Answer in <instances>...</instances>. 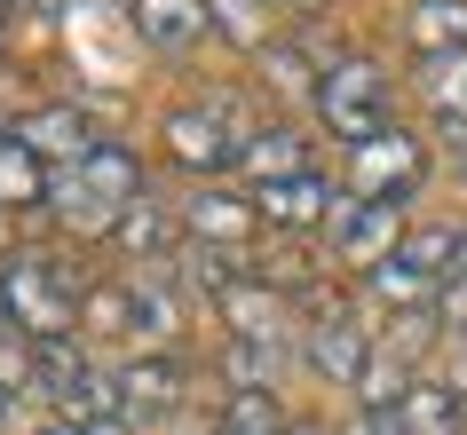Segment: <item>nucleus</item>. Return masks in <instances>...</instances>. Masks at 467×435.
<instances>
[{
  "label": "nucleus",
  "mask_w": 467,
  "mask_h": 435,
  "mask_svg": "<svg viewBox=\"0 0 467 435\" xmlns=\"http://www.w3.org/2000/svg\"><path fill=\"white\" fill-rule=\"evenodd\" d=\"M214 25L238 40V48H262V0H214Z\"/></svg>",
  "instance_id": "cd10ccee"
},
{
  "label": "nucleus",
  "mask_w": 467,
  "mask_h": 435,
  "mask_svg": "<svg viewBox=\"0 0 467 435\" xmlns=\"http://www.w3.org/2000/svg\"><path fill=\"white\" fill-rule=\"evenodd\" d=\"M214 32V0H135V40L150 56H182Z\"/></svg>",
  "instance_id": "6e6552de"
},
{
  "label": "nucleus",
  "mask_w": 467,
  "mask_h": 435,
  "mask_svg": "<svg viewBox=\"0 0 467 435\" xmlns=\"http://www.w3.org/2000/svg\"><path fill=\"white\" fill-rule=\"evenodd\" d=\"M182 214H191V245H222V254H238L254 238V222H262L246 198H230V191H198Z\"/></svg>",
  "instance_id": "f8f14e48"
},
{
  "label": "nucleus",
  "mask_w": 467,
  "mask_h": 435,
  "mask_svg": "<svg viewBox=\"0 0 467 435\" xmlns=\"http://www.w3.org/2000/svg\"><path fill=\"white\" fill-rule=\"evenodd\" d=\"M436 325H443V340H460V348H467V269L436 293Z\"/></svg>",
  "instance_id": "c85d7f7f"
},
{
  "label": "nucleus",
  "mask_w": 467,
  "mask_h": 435,
  "mask_svg": "<svg viewBox=\"0 0 467 435\" xmlns=\"http://www.w3.org/2000/svg\"><path fill=\"white\" fill-rule=\"evenodd\" d=\"M254 214L270 222V230H285V238L294 230H325L333 222V191H325L317 174H285V182H262L254 191Z\"/></svg>",
  "instance_id": "1a4fd4ad"
},
{
  "label": "nucleus",
  "mask_w": 467,
  "mask_h": 435,
  "mask_svg": "<svg viewBox=\"0 0 467 435\" xmlns=\"http://www.w3.org/2000/svg\"><path fill=\"white\" fill-rule=\"evenodd\" d=\"M389 111H396V96H389V79H380V64H341V72L317 79V119L348 150L372 143V135H389Z\"/></svg>",
  "instance_id": "7ed1b4c3"
},
{
  "label": "nucleus",
  "mask_w": 467,
  "mask_h": 435,
  "mask_svg": "<svg viewBox=\"0 0 467 435\" xmlns=\"http://www.w3.org/2000/svg\"><path fill=\"white\" fill-rule=\"evenodd\" d=\"M404 40H412L428 64H436V56H460L467 48V0H412V8H404Z\"/></svg>",
  "instance_id": "dca6fc26"
},
{
  "label": "nucleus",
  "mask_w": 467,
  "mask_h": 435,
  "mask_svg": "<svg viewBox=\"0 0 467 435\" xmlns=\"http://www.w3.org/2000/svg\"><path fill=\"white\" fill-rule=\"evenodd\" d=\"M119 404L135 411V419H167V411L182 404V364H174V357H135V364H119Z\"/></svg>",
  "instance_id": "9b49d317"
},
{
  "label": "nucleus",
  "mask_w": 467,
  "mask_h": 435,
  "mask_svg": "<svg viewBox=\"0 0 467 435\" xmlns=\"http://www.w3.org/2000/svg\"><path fill=\"white\" fill-rule=\"evenodd\" d=\"M285 8H301V16H317V8H325V0H285Z\"/></svg>",
  "instance_id": "f704fd0d"
},
{
  "label": "nucleus",
  "mask_w": 467,
  "mask_h": 435,
  "mask_svg": "<svg viewBox=\"0 0 467 435\" xmlns=\"http://www.w3.org/2000/svg\"><path fill=\"white\" fill-rule=\"evenodd\" d=\"M88 325H96V333H135V301H127V285L88 293Z\"/></svg>",
  "instance_id": "bb28decb"
},
{
  "label": "nucleus",
  "mask_w": 467,
  "mask_h": 435,
  "mask_svg": "<svg viewBox=\"0 0 467 435\" xmlns=\"http://www.w3.org/2000/svg\"><path fill=\"white\" fill-rule=\"evenodd\" d=\"M262 72L277 79V96H309V103H317V79L325 72H309V56H301L294 40H285V48H262Z\"/></svg>",
  "instance_id": "5701e85b"
},
{
  "label": "nucleus",
  "mask_w": 467,
  "mask_h": 435,
  "mask_svg": "<svg viewBox=\"0 0 467 435\" xmlns=\"http://www.w3.org/2000/svg\"><path fill=\"white\" fill-rule=\"evenodd\" d=\"M365 285H372V301H380V309H396V316H412V309H436V277H428V269H412L404 262V245H396L389 262L380 269H365Z\"/></svg>",
  "instance_id": "f3484780"
},
{
  "label": "nucleus",
  "mask_w": 467,
  "mask_h": 435,
  "mask_svg": "<svg viewBox=\"0 0 467 435\" xmlns=\"http://www.w3.org/2000/svg\"><path fill=\"white\" fill-rule=\"evenodd\" d=\"M238 167L254 174V191H262V182H285V174H309V167H301V135H294V127L246 135V143H238Z\"/></svg>",
  "instance_id": "aec40b11"
},
{
  "label": "nucleus",
  "mask_w": 467,
  "mask_h": 435,
  "mask_svg": "<svg viewBox=\"0 0 467 435\" xmlns=\"http://www.w3.org/2000/svg\"><path fill=\"white\" fill-rule=\"evenodd\" d=\"M348 435H404V411H357Z\"/></svg>",
  "instance_id": "7c9ffc66"
},
{
  "label": "nucleus",
  "mask_w": 467,
  "mask_h": 435,
  "mask_svg": "<svg viewBox=\"0 0 467 435\" xmlns=\"http://www.w3.org/2000/svg\"><path fill=\"white\" fill-rule=\"evenodd\" d=\"M443 325H436V309H412V316H389V340H380V357H396V364H420V348L436 340Z\"/></svg>",
  "instance_id": "393cba45"
},
{
  "label": "nucleus",
  "mask_w": 467,
  "mask_h": 435,
  "mask_svg": "<svg viewBox=\"0 0 467 435\" xmlns=\"http://www.w3.org/2000/svg\"><path fill=\"white\" fill-rule=\"evenodd\" d=\"M420 96H428V111H436L443 143L467 150V48L460 56H436V64L420 72Z\"/></svg>",
  "instance_id": "2eb2a0df"
},
{
  "label": "nucleus",
  "mask_w": 467,
  "mask_h": 435,
  "mask_svg": "<svg viewBox=\"0 0 467 435\" xmlns=\"http://www.w3.org/2000/svg\"><path fill=\"white\" fill-rule=\"evenodd\" d=\"M420 174H428V150H420L412 135H396V127L348 150V191H357V198H380V206H396L404 191H420Z\"/></svg>",
  "instance_id": "39448f33"
},
{
  "label": "nucleus",
  "mask_w": 467,
  "mask_h": 435,
  "mask_svg": "<svg viewBox=\"0 0 467 435\" xmlns=\"http://www.w3.org/2000/svg\"><path fill=\"white\" fill-rule=\"evenodd\" d=\"M222 372H230V388H270V396H277L285 340H230V348H222Z\"/></svg>",
  "instance_id": "412c9836"
},
{
  "label": "nucleus",
  "mask_w": 467,
  "mask_h": 435,
  "mask_svg": "<svg viewBox=\"0 0 467 435\" xmlns=\"http://www.w3.org/2000/svg\"><path fill=\"white\" fill-rule=\"evenodd\" d=\"M222 316H230V340H285V301H277L270 277H238V285L222 293Z\"/></svg>",
  "instance_id": "4468645a"
},
{
  "label": "nucleus",
  "mask_w": 467,
  "mask_h": 435,
  "mask_svg": "<svg viewBox=\"0 0 467 435\" xmlns=\"http://www.w3.org/2000/svg\"><path fill=\"white\" fill-rule=\"evenodd\" d=\"M48 206L64 214V230H79V238H111L127 222V206H143V167H135V150L96 143L79 167H56Z\"/></svg>",
  "instance_id": "f257e3e1"
},
{
  "label": "nucleus",
  "mask_w": 467,
  "mask_h": 435,
  "mask_svg": "<svg viewBox=\"0 0 467 435\" xmlns=\"http://www.w3.org/2000/svg\"><path fill=\"white\" fill-rule=\"evenodd\" d=\"M0 388H8V396H16V388H32V340H0Z\"/></svg>",
  "instance_id": "c756f323"
},
{
  "label": "nucleus",
  "mask_w": 467,
  "mask_h": 435,
  "mask_svg": "<svg viewBox=\"0 0 467 435\" xmlns=\"http://www.w3.org/2000/svg\"><path fill=\"white\" fill-rule=\"evenodd\" d=\"M460 159H467V150H460Z\"/></svg>",
  "instance_id": "58836bf2"
},
{
  "label": "nucleus",
  "mask_w": 467,
  "mask_h": 435,
  "mask_svg": "<svg viewBox=\"0 0 467 435\" xmlns=\"http://www.w3.org/2000/svg\"><path fill=\"white\" fill-rule=\"evenodd\" d=\"M443 388H451V396H460V404H467V348H460V357H451V380H443Z\"/></svg>",
  "instance_id": "2f4dec72"
},
{
  "label": "nucleus",
  "mask_w": 467,
  "mask_h": 435,
  "mask_svg": "<svg viewBox=\"0 0 467 435\" xmlns=\"http://www.w3.org/2000/svg\"><path fill=\"white\" fill-rule=\"evenodd\" d=\"M372 357H380V348L357 333V316H348V309H341V316H317V325L301 333V364H309L325 388H365Z\"/></svg>",
  "instance_id": "423d86ee"
},
{
  "label": "nucleus",
  "mask_w": 467,
  "mask_h": 435,
  "mask_svg": "<svg viewBox=\"0 0 467 435\" xmlns=\"http://www.w3.org/2000/svg\"><path fill=\"white\" fill-rule=\"evenodd\" d=\"M214 435H285V404H277L270 388H230Z\"/></svg>",
  "instance_id": "4be33fe9"
},
{
  "label": "nucleus",
  "mask_w": 467,
  "mask_h": 435,
  "mask_svg": "<svg viewBox=\"0 0 467 435\" xmlns=\"http://www.w3.org/2000/svg\"><path fill=\"white\" fill-rule=\"evenodd\" d=\"M0 293H8V316H16V333L25 340H72L79 316H88V285H79V269L64 254H8L0 262Z\"/></svg>",
  "instance_id": "f03ea898"
},
{
  "label": "nucleus",
  "mask_w": 467,
  "mask_h": 435,
  "mask_svg": "<svg viewBox=\"0 0 467 435\" xmlns=\"http://www.w3.org/2000/svg\"><path fill=\"white\" fill-rule=\"evenodd\" d=\"M325 238H333V254H341V262H357V269H380V262L396 254V245L412 238V230H404V214H396V206L341 191V198H333V222H325Z\"/></svg>",
  "instance_id": "20e7f679"
},
{
  "label": "nucleus",
  "mask_w": 467,
  "mask_h": 435,
  "mask_svg": "<svg viewBox=\"0 0 467 435\" xmlns=\"http://www.w3.org/2000/svg\"><path fill=\"white\" fill-rule=\"evenodd\" d=\"M0 25H8V0H0Z\"/></svg>",
  "instance_id": "4c0bfd02"
},
{
  "label": "nucleus",
  "mask_w": 467,
  "mask_h": 435,
  "mask_svg": "<svg viewBox=\"0 0 467 435\" xmlns=\"http://www.w3.org/2000/svg\"><path fill=\"white\" fill-rule=\"evenodd\" d=\"M159 143H167V159H174V167H191V174L230 167V159H238L230 127H222L214 111H206V103H182V111H167V119H159Z\"/></svg>",
  "instance_id": "0eeeda50"
},
{
  "label": "nucleus",
  "mask_w": 467,
  "mask_h": 435,
  "mask_svg": "<svg viewBox=\"0 0 467 435\" xmlns=\"http://www.w3.org/2000/svg\"><path fill=\"white\" fill-rule=\"evenodd\" d=\"M8 333H16V316H8V293H0V340H8Z\"/></svg>",
  "instance_id": "72a5a7b5"
},
{
  "label": "nucleus",
  "mask_w": 467,
  "mask_h": 435,
  "mask_svg": "<svg viewBox=\"0 0 467 435\" xmlns=\"http://www.w3.org/2000/svg\"><path fill=\"white\" fill-rule=\"evenodd\" d=\"M48 191H56L48 159H40L16 127H0V206H16V214H25V206H40Z\"/></svg>",
  "instance_id": "ddd939ff"
},
{
  "label": "nucleus",
  "mask_w": 467,
  "mask_h": 435,
  "mask_svg": "<svg viewBox=\"0 0 467 435\" xmlns=\"http://www.w3.org/2000/svg\"><path fill=\"white\" fill-rule=\"evenodd\" d=\"M182 269H191V285H198V293H214V301L238 285V262H230L222 245H182Z\"/></svg>",
  "instance_id": "a878e982"
},
{
  "label": "nucleus",
  "mask_w": 467,
  "mask_h": 435,
  "mask_svg": "<svg viewBox=\"0 0 467 435\" xmlns=\"http://www.w3.org/2000/svg\"><path fill=\"white\" fill-rule=\"evenodd\" d=\"M127 301H135V340H159V348H167V340H182V301H174V285L167 277H127Z\"/></svg>",
  "instance_id": "a211bd4d"
},
{
  "label": "nucleus",
  "mask_w": 467,
  "mask_h": 435,
  "mask_svg": "<svg viewBox=\"0 0 467 435\" xmlns=\"http://www.w3.org/2000/svg\"><path fill=\"white\" fill-rule=\"evenodd\" d=\"M32 16H64V8H72V0H25Z\"/></svg>",
  "instance_id": "473e14b6"
},
{
  "label": "nucleus",
  "mask_w": 467,
  "mask_h": 435,
  "mask_svg": "<svg viewBox=\"0 0 467 435\" xmlns=\"http://www.w3.org/2000/svg\"><path fill=\"white\" fill-rule=\"evenodd\" d=\"M111 238H119L127 254H167V245H174V222L159 214V206H127V222L111 230Z\"/></svg>",
  "instance_id": "b1692460"
},
{
  "label": "nucleus",
  "mask_w": 467,
  "mask_h": 435,
  "mask_svg": "<svg viewBox=\"0 0 467 435\" xmlns=\"http://www.w3.org/2000/svg\"><path fill=\"white\" fill-rule=\"evenodd\" d=\"M16 135H25L40 159H56V167H79L88 150L103 143L96 127H88V111H72V103H48V111H25L16 119Z\"/></svg>",
  "instance_id": "9d476101"
},
{
  "label": "nucleus",
  "mask_w": 467,
  "mask_h": 435,
  "mask_svg": "<svg viewBox=\"0 0 467 435\" xmlns=\"http://www.w3.org/2000/svg\"><path fill=\"white\" fill-rule=\"evenodd\" d=\"M404 435H467V404L451 396V388H436V380H420V388H404Z\"/></svg>",
  "instance_id": "6ab92c4d"
},
{
  "label": "nucleus",
  "mask_w": 467,
  "mask_h": 435,
  "mask_svg": "<svg viewBox=\"0 0 467 435\" xmlns=\"http://www.w3.org/2000/svg\"><path fill=\"white\" fill-rule=\"evenodd\" d=\"M40 435H79V428H40Z\"/></svg>",
  "instance_id": "e433bc0d"
},
{
  "label": "nucleus",
  "mask_w": 467,
  "mask_h": 435,
  "mask_svg": "<svg viewBox=\"0 0 467 435\" xmlns=\"http://www.w3.org/2000/svg\"><path fill=\"white\" fill-rule=\"evenodd\" d=\"M0 428H8V388H0Z\"/></svg>",
  "instance_id": "c9c22d12"
}]
</instances>
